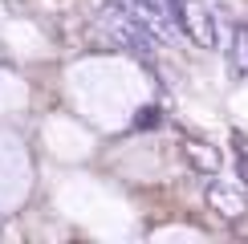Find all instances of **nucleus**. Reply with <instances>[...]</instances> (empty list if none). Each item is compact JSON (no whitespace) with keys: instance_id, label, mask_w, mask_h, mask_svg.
<instances>
[{"instance_id":"1","label":"nucleus","mask_w":248,"mask_h":244,"mask_svg":"<svg viewBox=\"0 0 248 244\" xmlns=\"http://www.w3.org/2000/svg\"><path fill=\"white\" fill-rule=\"evenodd\" d=\"M102 25L110 29V37H114L122 49H130V53H134V57H142V61L155 57V49H159V37H155L147 25H139V20H134L122 4H110V8H106V16H102Z\"/></svg>"},{"instance_id":"2","label":"nucleus","mask_w":248,"mask_h":244,"mask_svg":"<svg viewBox=\"0 0 248 244\" xmlns=\"http://www.w3.org/2000/svg\"><path fill=\"white\" fill-rule=\"evenodd\" d=\"M114 4H122L139 25H147L159 41H171L175 20H171V4L167 0H114Z\"/></svg>"},{"instance_id":"3","label":"nucleus","mask_w":248,"mask_h":244,"mask_svg":"<svg viewBox=\"0 0 248 244\" xmlns=\"http://www.w3.org/2000/svg\"><path fill=\"white\" fill-rule=\"evenodd\" d=\"M208 203H212V212L236 220V216L244 212V191L232 187V183H212V187H208Z\"/></svg>"},{"instance_id":"4","label":"nucleus","mask_w":248,"mask_h":244,"mask_svg":"<svg viewBox=\"0 0 248 244\" xmlns=\"http://www.w3.org/2000/svg\"><path fill=\"white\" fill-rule=\"evenodd\" d=\"M228 61L240 77H248V25L232 29V45H228Z\"/></svg>"},{"instance_id":"5","label":"nucleus","mask_w":248,"mask_h":244,"mask_svg":"<svg viewBox=\"0 0 248 244\" xmlns=\"http://www.w3.org/2000/svg\"><path fill=\"white\" fill-rule=\"evenodd\" d=\"M187 159L200 167H216V151H208V142H187Z\"/></svg>"},{"instance_id":"6","label":"nucleus","mask_w":248,"mask_h":244,"mask_svg":"<svg viewBox=\"0 0 248 244\" xmlns=\"http://www.w3.org/2000/svg\"><path fill=\"white\" fill-rule=\"evenodd\" d=\"M155 122H163V114L155 106H147V110H139V126H155Z\"/></svg>"}]
</instances>
